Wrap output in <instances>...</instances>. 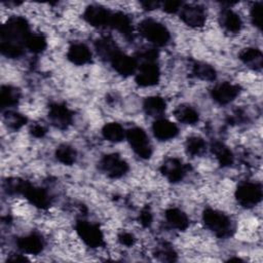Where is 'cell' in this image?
Listing matches in <instances>:
<instances>
[{
	"label": "cell",
	"instance_id": "cell-1",
	"mask_svg": "<svg viewBox=\"0 0 263 263\" xmlns=\"http://www.w3.org/2000/svg\"><path fill=\"white\" fill-rule=\"evenodd\" d=\"M30 35V27L26 18L22 16L8 18L2 25L0 32V50L2 54L11 59L21 57Z\"/></svg>",
	"mask_w": 263,
	"mask_h": 263
},
{
	"label": "cell",
	"instance_id": "cell-2",
	"mask_svg": "<svg viewBox=\"0 0 263 263\" xmlns=\"http://www.w3.org/2000/svg\"><path fill=\"white\" fill-rule=\"evenodd\" d=\"M202 220L205 227L220 238H227L233 233L231 220L228 216L220 211L213 209L204 210Z\"/></svg>",
	"mask_w": 263,
	"mask_h": 263
},
{
	"label": "cell",
	"instance_id": "cell-3",
	"mask_svg": "<svg viewBox=\"0 0 263 263\" xmlns=\"http://www.w3.org/2000/svg\"><path fill=\"white\" fill-rule=\"evenodd\" d=\"M139 32L144 38L157 46L167 44L171 38L166 27L151 18H146L139 24Z\"/></svg>",
	"mask_w": 263,
	"mask_h": 263
},
{
	"label": "cell",
	"instance_id": "cell-4",
	"mask_svg": "<svg viewBox=\"0 0 263 263\" xmlns=\"http://www.w3.org/2000/svg\"><path fill=\"white\" fill-rule=\"evenodd\" d=\"M237 202L243 208H252L262 199V187L256 182H242L235 191Z\"/></svg>",
	"mask_w": 263,
	"mask_h": 263
},
{
	"label": "cell",
	"instance_id": "cell-5",
	"mask_svg": "<svg viewBox=\"0 0 263 263\" xmlns=\"http://www.w3.org/2000/svg\"><path fill=\"white\" fill-rule=\"evenodd\" d=\"M125 137L130 147L138 156L144 159L150 158V156L152 155V147L149 142L148 136L143 128L132 127L126 132Z\"/></svg>",
	"mask_w": 263,
	"mask_h": 263
},
{
	"label": "cell",
	"instance_id": "cell-6",
	"mask_svg": "<svg viewBox=\"0 0 263 263\" xmlns=\"http://www.w3.org/2000/svg\"><path fill=\"white\" fill-rule=\"evenodd\" d=\"M76 232L83 242L90 248H99L104 245V235L97 224L79 220L76 223Z\"/></svg>",
	"mask_w": 263,
	"mask_h": 263
},
{
	"label": "cell",
	"instance_id": "cell-7",
	"mask_svg": "<svg viewBox=\"0 0 263 263\" xmlns=\"http://www.w3.org/2000/svg\"><path fill=\"white\" fill-rule=\"evenodd\" d=\"M100 168L109 178L117 179L127 173L128 164L118 154L112 153L103 156L100 161Z\"/></svg>",
	"mask_w": 263,
	"mask_h": 263
},
{
	"label": "cell",
	"instance_id": "cell-8",
	"mask_svg": "<svg viewBox=\"0 0 263 263\" xmlns=\"http://www.w3.org/2000/svg\"><path fill=\"white\" fill-rule=\"evenodd\" d=\"M48 119L57 128L66 129L73 121V113L66 105L53 103L49 106Z\"/></svg>",
	"mask_w": 263,
	"mask_h": 263
},
{
	"label": "cell",
	"instance_id": "cell-9",
	"mask_svg": "<svg viewBox=\"0 0 263 263\" xmlns=\"http://www.w3.org/2000/svg\"><path fill=\"white\" fill-rule=\"evenodd\" d=\"M160 78V71L155 62H143L136 75V82L138 85L147 87L158 83Z\"/></svg>",
	"mask_w": 263,
	"mask_h": 263
},
{
	"label": "cell",
	"instance_id": "cell-10",
	"mask_svg": "<svg viewBox=\"0 0 263 263\" xmlns=\"http://www.w3.org/2000/svg\"><path fill=\"white\" fill-rule=\"evenodd\" d=\"M112 12L101 5H90L88 6L84 13V20L91 26L97 28L109 27Z\"/></svg>",
	"mask_w": 263,
	"mask_h": 263
},
{
	"label": "cell",
	"instance_id": "cell-11",
	"mask_svg": "<svg viewBox=\"0 0 263 263\" xmlns=\"http://www.w3.org/2000/svg\"><path fill=\"white\" fill-rule=\"evenodd\" d=\"M180 17L184 24L192 28L202 27L206 20L204 9L199 5H183Z\"/></svg>",
	"mask_w": 263,
	"mask_h": 263
},
{
	"label": "cell",
	"instance_id": "cell-12",
	"mask_svg": "<svg viewBox=\"0 0 263 263\" xmlns=\"http://www.w3.org/2000/svg\"><path fill=\"white\" fill-rule=\"evenodd\" d=\"M240 92V87L237 84L223 82L217 84L211 90L212 98L220 105H226L232 102Z\"/></svg>",
	"mask_w": 263,
	"mask_h": 263
},
{
	"label": "cell",
	"instance_id": "cell-13",
	"mask_svg": "<svg viewBox=\"0 0 263 263\" xmlns=\"http://www.w3.org/2000/svg\"><path fill=\"white\" fill-rule=\"evenodd\" d=\"M33 205H35L38 209L45 210L50 206V197L48 193L39 187H36L29 183L28 181L25 184V187L23 189L22 193Z\"/></svg>",
	"mask_w": 263,
	"mask_h": 263
},
{
	"label": "cell",
	"instance_id": "cell-14",
	"mask_svg": "<svg viewBox=\"0 0 263 263\" xmlns=\"http://www.w3.org/2000/svg\"><path fill=\"white\" fill-rule=\"evenodd\" d=\"M160 172L170 182L177 183L183 180L186 174V166L180 159L170 157L162 162Z\"/></svg>",
	"mask_w": 263,
	"mask_h": 263
},
{
	"label": "cell",
	"instance_id": "cell-15",
	"mask_svg": "<svg viewBox=\"0 0 263 263\" xmlns=\"http://www.w3.org/2000/svg\"><path fill=\"white\" fill-rule=\"evenodd\" d=\"M109 62L112 68L122 76H129L134 74L138 68L137 59L122 53L120 50L117 51Z\"/></svg>",
	"mask_w": 263,
	"mask_h": 263
},
{
	"label": "cell",
	"instance_id": "cell-16",
	"mask_svg": "<svg viewBox=\"0 0 263 263\" xmlns=\"http://www.w3.org/2000/svg\"><path fill=\"white\" fill-rule=\"evenodd\" d=\"M16 246L22 252L26 254L38 255L43 251L44 240L40 234L33 232L28 235L18 237L16 240Z\"/></svg>",
	"mask_w": 263,
	"mask_h": 263
},
{
	"label": "cell",
	"instance_id": "cell-17",
	"mask_svg": "<svg viewBox=\"0 0 263 263\" xmlns=\"http://www.w3.org/2000/svg\"><path fill=\"white\" fill-rule=\"evenodd\" d=\"M152 130L154 136L160 141H168L174 139L179 133V129L174 122L163 118L156 119L153 122Z\"/></svg>",
	"mask_w": 263,
	"mask_h": 263
},
{
	"label": "cell",
	"instance_id": "cell-18",
	"mask_svg": "<svg viewBox=\"0 0 263 263\" xmlns=\"http://www.w3.org/2000/svg\"><path fill=\"white\" fill-rule=\"evenodd\" d=\"M68 60L75 65H85L91 60V52L89 48L83 43L72 44L67 52Z\"/></svg>",
	"mask_w": 263,
	"mask_h": 263
},
{
	"label": "cell",
	"instance_id": "cell-19",
	"mask_svg": "<svg viewBox=\"0 0 263 263\" xmlns=\"http://www.w3.org/2000/svg\"><path fill=\"white\" fill-rule=\"evenodd\" d=\"M109 27L120 32L125 38H133V27L130 18L123 12H112Z\"/></svg>",
	"mask_w": 263,
	"mask_h": 263
},
{
	"label": "cell",
	"instance_id": "cell-20",
	"mask_svg": "<svg viewBox=\"0 0 263 263\" xmlns=\"http://www.w3.org/2000/svg\"><path fill=\"white\" fill-rule=\"evenodd\" d=\"M239 60L249 68L259 71L263 65V55L260 49L258 48H245L239 53Z\"/></svg>",
	"mask_w": 263,
	"mask_h": 263
},
{
	"label": "cell",
	"instance_id": "cell-21",
	"mask_svg": "<svg viewBox=\"0 0 263 263\" xmlns=\"http://www.w3.org/2000/svg\"><path fill=\"white\" fill-rule=\"evenodd\" d=\"M220 24L225 30L231 33H238L242 27L239 15L229 8H225L220 14Z\"/></svg>",
	"mask_w": 263,
	"mask_h": 263
},
{
	"label": "cell",
	"instance_id": "cell-22",
	"mask_svg": "<svg viewBox=\"0 0 263 263\" xmlns=\"http://www.w3.org/2000/svg\"><path fill=\"white\" fill-rule=\"evenodd\" d=\"M165 219L167 223L175 229L184 231L189 225V219L187 215L177 208H171L165 211Z\"/></svg>",
	"mask_w": 263,
	"mask_h": 263
},
{
	"label": "cell",
	"instance_id": "cell-23",
	"mask_svg": "<svg viewBox=\"0 0 263 263\" xmlns=\"http://www.w3.org/2000/svg\"><path fill=\"white\" fill-rule=\"evenodd\" d=\"M211 151L221 166H229L234 161L231 150L222 142L215 141L211 144Z\"/></svg>",
	"mask_w": 263,
	"mask_h": 263
},
{
	"label": "cell",
	"instance_id": "cell-24",
	"mask_svg": "<svg viewBox=\"0 0 263 263\" xmlns=\"http://www.w3.org/2000/svg\"><path fill=\"white\" fill-rule=\"evenodd\" d=\"M21 98L20 89L11 85H2L0 90V106L1 109H8L15 106Z\"/></svg>",
	"mask_w": 263,
	"mask_h": 263
},
{
	"label": "cell",
	"instance_id": "cell-25",
	"mask_svg": "<svg viewBox=\"0 0 263 263\" xmlns=\"http://www.w3.org/2000/svg\"><path fill=\"white\" fill-rule=\"evenodd\" d=\"M144 111L147 115L152 117H158L163 114L166 108V103L163 98L159 96H152L145 99L143 103Z\"/></svg>",
	"mask_w": 263,
	"mask_h": 263
},
{
	"label": "cell",
	"instance_id": "cell-26",
	"mask_svg": "<svg viewBox=\"0 0 263 263\" xmlns=\"http://www.w3.org/2000/svg\"><path fill=\"white\" fill-rule=\"evenodd\" d=\"M95 46L98 54L103 60H106L108 62L117 51H119V48L117 47L116 43L110 37H103L98 39L95 43Z\"/></svg>",
	"mask_w": 263,
	"mask_h": 263
},
{
	"label": "cell",
	"instance_id": "cell-27",
	"mask_svg": "<svg viewBox=\"0 0 263 263\" xmlns=\"http://www.w3.org/2000/svg\"><path fill=\"white\" fill-rule=\"evenodd\" d=\"M174 115L178 121L184 124H194L199 119L198 112L193 107L186 104L179 105L175 109Z\"/></svg>",
	"mask_w": 263,
	"mask_h": 263
},
{
	"label": "cell",
	"instance_id": "cell-28",
	"mask_svg": "<svg viewBox=\"0 0 263 263\" xmlns=\"http://www.w3.org/2000/svg\"><path fill=\"white\" fill-rule=\"evenodd\" d=\"M102 134L107 141L112 143H118L125 138L126 132L119 123L109 122L103 126Z\"/></svg>",
	"mask_w": 263,
	"mask_h": 263
},
{
	"label": "cell",
	"instance_id": "cell-29",
	"mask_svg": "<svg viewBox=\"0 0 263 263\" xmlns=\"http://www.w3.org/2000/svg\"><path fill=\"white\" fill-rule=\"evenodd\" d=\"M192 74L200 80L213 81L216 79V70L211 65L203 62H194L192 65Z\"/></svg>",
	"mask_w": 263,
	"mask_h": 263
},
{
	"label": "cell",
	"instance_id": "cell-30",
	"mask_svg": "<svg viewBox=\"0 0 263 263\" xmlns=\"http://www.w3.org/2000/svg\"><path fill=\"white\" fill-rule=\"evenodd\" d=\"M76 151L73 147L69 145H61L55 150V157L57 159L66 165H71L76 161Z\"/></svg>",
	"mask_w": 263,
	"mask_h": 263
},
{
	"label": "cell",
	"instance_id": "cell-31",
	"mask_svg": "<svg viewBox=\"0 0 263 263\" xmlns=\"http://www.w3.org/2000/svg\"><path fill=\"white\" fill-rule=\"evenodd\" d=\"M185 148H186V152L188 154L193 155V156H198V155H201L205 151L206 144L202 138L193 136V137H190L187 139Z\"/></svg>",
	"mask_w": 263,
	"mask_h": 263
},
{
	"label": "cell",
	"instance_id": "cell-32",
	"mask_svg": "<svg viewBox=\"0 0 263 263\" xmlns=\"http://www.w3.org/2000/svg\"><path fill=\"white\" fill-rule=\"evenodd\" d=\"M154 254H155V257L162 262H175L177 260L176 251L170 243L165 241L159 243L156 247Z\"/></svg>",
	"mask_w": 263,
	"mask_h": 263
},
{
	"label": "cell",
	"instance_id": "cell-33",
	"mask_svg": "<svg viewBox=\"0 0 263 263\" xmlns=\"http://www.w3.org/2000/svg\"><path fill=\"white\" fill-rule=\"evenodd\" d=\"M47 42L46 38L41 35V34H32L29 36L27 42H26V47L34 52V53H39L42 52L46 48Z\"/></svg>",
	"mask_w": 263,
	"mask_h": 263
},
{
	"label": "cell",
	"instance_id": "cell-34",
	"mask_svg": "<svg viewBox=\"0 0 263 263\" xmlns=\"http://www.w3.org/2000/svg\"><path fill=\"white\" fill-rule=\"evenodd\" d=\"M4 120H5V123H6L7 127H9L12 130H17L23 125L26 124L27 117L24 116L21 113H17V112L7 111L4 115Z\"/></svg>",
	"mask_w": 263,
	"mask_h": 263
},
{
	"label": "cell",
	"instance_id": "cell-35",
	"mask_svg": "<svg viewBox=\"0 0 263 263\" xmlns=\"http://www.w3.org/2000/svg\"><path fill=\"white\" fill-rule=\"evenodd\" d=\"M26 182H27L26 180H22L17 178L7 179L4 182V190L8 194H22Z\"/></svg>",
	"mask_w": 263,
	"mask_h": 263
},
{
	"label": "cell",
	"instance_id": "cell-36",
	"mask_svg": "<svg viewBox=\"0 0 263 263\" xmlns=\"http://www.w3.org/2000/svg\"><path fill=\"white\" fill-rule=\"evenodd\" d=\"M262 8H263L262 2H256L253 4L250 12L253 25L259 29L262 28Z\"/></svg>",
	"mask_w": 263,
	"mask_h": 263
},
{
	"label": "cell",
	"instance_id": "cell-37",
	"mask_svg": "<svg viewBox=\"0 0 263 263\" xmlns=\"http://www.w3.org/2000/svg\"><path fill=\"white\" fill-rule=\"evenodd\" d=\"M153 216L151 211L148 208H145L141 211L139 215V222L143 227H149L152 224Z\"/></svg>",
	"mask_w": 263,
	"mask_h": 263
},
{
	"label": "cell",
	"instance_id": "cell-38",
	"mask_svg": "<svg viewBox=\"0 0 263 263\" xmlns=\"http://www.w3.org/2000/svg\"><path fill=\"white\" fill-rule=\"evenodd\" d=\"M183 4L180 1H165L162 3V9L163 11H165L166 13H176L177 11L181 10Z\"/></svg>",
	"mask_w": 263,
	"mask_h": 263
},
{
	"label": "cell",
	"instance_id": "cell-39",
	"mask_svg": "<svg viewBox=\"0 0 263 263\" xmlns=\"http://www.w3.org/2000/svg\"><path fill=\"white\" fill-rule=\"evenodd\" d=\"M157 57L158 53L154 48H145L139 52V58L143 60V62H155Z\"/></svg>",
	"mask_w": 263,
	"mask_h": 263
},
{
	"label": "cell",
	"instance_id": "cell-40",
	"mask_svg": "<svg viewBox=\"0 0 263 263\" xmlns=\"http://www.w3.org/2000/svg\"><path fill=\"white\" fill-rule=\"evenodd\" d=\"M118 241L121 245L125 246V247H133L135 245L136 238H135V236L132 233L126 232V231H122L118 235Z\"/></svg>",
	"mask_w": 263,
	"mask_h": 263
},
{
	"label": "cell",
	"instance_id": "cell-41",
	"mask_svg": "<svg viewBox=\"0 0 263 263\" xmlns=\"http://www.w3.org/2000/svg\"><path fill=\"white\" fill-rule=\"evenodd\" d=\"M30 133L33 137L35 138H42L44 137V135L46 134V128L45 126H43L42 124H34L31 129Z\"/></svg>",
	"mask_w": 263,
	"mask_h": 263
},
{
	"label": "cell",
	"instance_id": "cell-42",
	"mask_svg": "<svg viewBox=\"0 0 263 263\" xmlns=\"http://www.w3.org/2000/svg\"><path fill=\"white\" fill-rule=\"evenodd\" d=\"M141 5L146 10H153V9L158 8L161 5V3L158 1H142Z\"/></svg>",
	"mask_w": 263,
	"mask_h": 263
},
{
	"label": "cell",
	"instance_id": "cell-43",
	"mask_svg": "<svg viewBox=\"0 0 263 263\" xmlns=\"http://www.w3.org/2000/svg\"><path fill=\"white\" fill-rule=\"evenodd\" d=\"M7 261H12V262H25L28 261V259L25 256L22 255H11L10 257L7 258Z\"/></svg>",
	"mask_w": 263,
	"mask_h": 263
}]
</instances>
